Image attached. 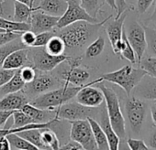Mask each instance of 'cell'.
I'll return each instance as SVG.
<instances>
[{
  "label": "cell",
  "instance_id": "1",
  "mask_svg": "<svg viewBox=\"0 0 156 150\" xmlns=\"http://www.w3.org/2000/svg\"><path fill=\"white\" fill-rule=\"evenodd\" d=\"M112 16H109L106 19L98 23H90L87 21H77L72 23L60 29V32L56 35L62 38L66 49H76L83 47L94 34L104 25Z\"/></svg>",
  "mask_w": 156,
  "mask_h": 150
},
{
  "label": "cell",
  "instance_id": "2",
  "mask_svg": "<svg viewBox=\"0 0 156 150\" xmlns=\"http://www.w3.org/2000/svg\"><path fill=\"white\" fill-rule=\"evenodd\" d=\"M85 85L74 86L70 84H64L61 88H57L38 95L37 97H35V99L30 101V104L41 109L54 111L62 104L74 98L78 91Z\"/></svg>",
  "mask_w": 156,
  "mask_h": 150
},
{
  "label": "cell",
  "instance_id": "3",
  "mask_svg": "<svg viewBox=\"0 0 156 150\" xmlns=\"http://www.w3.org/2000/svg\"><path fill=\"white\" fill-rule=\"evenodd\" d=\"M96 86L99 88L104 94V101L106 102V110L111 124L112 128L119 137V139H125L126 137V126L125 118L123 116L119 99L115 91L109 87H107L103 82L96 84Z\"/></svg>",
  "mask_w": 156,
  "mask_h": 150
},
{
  "label": "cell",
  "instance_id": "4",
  "mask_svg": "<svg viewBox=\"0 0 156 150\" xmlns=\"http://www.w3.org/2000/svg\"><path fill=\"white\" fill-rule=\"evenodd\" d=\"M145 75H147L145 70L140 67L133 68L130 65H125L115 71L103 74L101 78L103 81L121 87L126 94L129 96L133 89L136 88Z\"/></svg>",
  "mask_w": 156,
  "mask_h": 150
},
{
  "label": "cell",
  "instance_id": "5",
  "mask_svg": "<svg viewBox=\"0 0 156 150\" xmlns=\"http://www.w3.org/2000/svg\"><path fill=\"white\" fill-rule=\"evenodd\" d=\"M31 48V49H29V61L34 69L41 71H51L69 59L64 54L51 55L45 49V47Z\"/></svg>",
  "mask_w": 156,
  "mask_h": 150
},
{
  "label": "cell",
  "instance_id": "6",
  "mask_svg": "<svg viewBox=\"0 0 156 150\" xmlns=\"http://www.w3.org/2000/svg\"><path fill=\"white\" fill-rule=\"evenodd\" d=\"M71 124L70 138L80 144L84 150L98 149L94 135L87 119H81L69 122Z\"/></svg>",
  "mask_w": 156,
  "mask_h": 150
},
{
  "label": "cell",
  "instance_id": "7",
  "mask_svg": "<svg viewBox=\"0 0 156 150\" xmlns=\"http://www.w3.org/2000/svg\"><path fill=\"white\" fill-rule=\"evenodd\" d=\"M68 62L67 68H62L58 71L59 77L64 81L65 84L74 85V86H82L85 85L87 80L90 77V74L85 68H81L80 61L81 58L78 59H69L66 60Z\"/></svg>",
  "mask_w": 156,
  "mask_h": 150
},
{
  "label": "cell",
  "instance_id": "8",
  "mask_svg": "<svg viewBox=\"0 0 156 150\" xmlns=\"http://www.w3.org/2000/svg\"><path fill=\"white\" fill-rule=\"evenodd\" d=\"M68 7L62 17H60L56 28L62 29L77 21H87L90 23H98L97 18L92 17L81 6L79 0H66Z\"/></svg>",
  "mask_w": 156,
  "mask_h": 150
},
{
  "label": "cell",
  "instance_id": "9",
  "mask_svg": "<svg viewBox=\"0 0 156 150\" xmlns=\"http://www.w3.org/2000/svg\"><path fill=\"white\" fill-rule=\"evenodd\" d=\"M125 108L127 117L132 131L136 134H139L146 117V104L139 97L132 96L127 100Z\"/></svg>",
  "mask_w": 156,
  "mask_h": 150
},
{
  "label": "cell",
  "instance_id": "10",
  "mask_svg": "<svg viewBox=\"0 0 156 150\" xmlns=\"http://www.w3.org/2000/svg\"><path fill=\"white\" fill-rule=\"evenodd\" d=\"M100 82H103L101 77L83 86L75 95L76 102L87 107H91V108L100 106L105 100L104 94L99 88H98L97 86L96 87L92 86Z\"/></svg>",
  "mask_w": 156,
  "mask_h": 150
},
{
  "label": "cell",
  "instance_id": "11",
  "mask_svg": "<svg viewBox=\"0 0 156 150\" xmlns=\"http://www.w3.org/2000/svg\"><path fill=\"white\" fill-rule=\"evenodd\" d=\"M92 113L91 107H87L79 103H65L55 110V116L60 120L68 122L87 119Z\"/></svg>",
  "mask_w": 156,
  "mask_h": 150
},
{
  "label": "cell",
  "instance_id": "12",
  "mask_svg": "<svg viewBox=\"0 0 156 150\" xmlns=\"http://www.w3.org/2000/svg\"><path fill=\"white\" fill-rule=\"evenodd\" d=\"M127 38L129 39V44L131 45L137 59V63L140 62L141 59L144 56V53L147 49V41L146 35L143 26L140 23L134 21L130 24L128 29Z\"/></svg>",
  "mask_w": 156,
  "mask_h": 150
},
{
  "label": "cell",
  "instance_id": "13",
  "mask_svg": "<svg viewBox=\"0 0 156 150\" xmlns=\"http://www.w3.org/2000/svg\"><path fill=\"white\" fill-rule=\"evenodd\" d=\"M128 15V9L124 11L119 18H115V19L107 25V34L111 44L113 52L116 55H119L120 50L123 46L122 40V32L124 29V22L126 20Z\"/></svg>",
  "mask_w": 156,
  "mask_h": 150
},
{
  "label": "cell",
  "instance_id": "14",
  "mask_svg": "<svg viewBox=\"0 0 156 150\" xmlns=\"http://www.w3.org/2000/svg\"><path fill=\"white\" fill-rule=\"evenodd\" d=\"M60 17L51 16L44 12H41L39 10H35L31 13L29 23L30 26V29L35 34H39L45 31H51L54 28H56L57 22Z\"/></svg>",
  "mask_w": 156,
  "mask_h": 150
},
{
  "label": "cell",
  "instance_id": "15",
  "mask_svg": "<svg viewBox=\"0 0 156 150\" xmlns=\"http://www.w3.org/2000/svg\"><path fill=\"white\" fill-rule=\"evenodd\" d=\"M59 85V81L51 75H41L30 83L26 84L24 89L30 95H39L51 91Z\"/></svg>",
  "mask_w": 156,
  "mask_h": 150
},
{
  "label": "cell",
  "instance_id": "16",
  "mask_svg": "<svg viewBox=\"0 0 156 150\" xmlns=\"http://www.w3.org/2000/svg\"><path fill=\"white\" fill-rule=\"evenodd\" d=\"M29 103L28 96L25 93L19 91L6 94L2 99H0V110L15 111L20 110L23 105Z\"/></svg>",
  "mask_w": 156,
  "mask_h": 150
},
{
  "label": "cell",
  "instance_id": "17",
  "mask_svg": "<svg viewBox=\"0 0 156 150\" xmlns=\"http://www.w3.org/2000/svg\"><path fill=\"white\" fill-rule=\"evenodd\" d=\"M29 63V48L20 49L12 51L9 55H8L3 62L2 68L17 70Z\"/></svg>",
  "mask_w": 156,
  "mask_h": 150
},
{
  "label": "cell",
  "instance_id": "18",
  "mask_svg": "<svg viewBox=\"0 0 156 150\" xmlns=\"http://www.w3.org/2000/svg\"><path fill=\"white\" fill-rule=\"evenodd\" d=\"M99 118H100V124H99L101 125V127H102V129H103V131L107 136L108 145H109V149L110 150H118L119 147L120 139L111 126V124L109 122V119H108V116L107 114L106 106L104 108H102V110L100 111Z\"/></svg>",
  "mask_w": 156,
  "mask_h": 150
},
{
  "label": "cell",
  "instance_id": "19",
  "mask_svg": "<svg viewBox=\"0 0 156 150\" xmlns=\"http://www.w3.org/2000/svg\"><path fill=\"white\" fill-rule=\"evenodd\" d=\"M20 110L27 114L32 119L33 123H47L57 118L55 116V110L50 111L41 109L32 105L30 103H28L25 105H23V107Z\"/></svg>",
  "mask_w": 156,
  "mask_h": 150
},
{
  "label": "cell",
  "instance_id": "20",
  "mask_svg": "<svg viewBox=\"0 0 156 150\" xmlns=\"http://www.w3.org/2000/svg\"><path fill=\"white\" fill-rule=\"evenodd\" d=\"M66 0H41L38 9L54 17H62L67 9Z\"/></svg>",
  "mask_w": 156,
  "mask_h": 150
},
{
  "label": "cell",
  "instance_id": "21",
  "mask_svg": "<svg viewBox=\"0 0 156 150\" xmlns=\"http://www.w3.org/2000/svg\"><path fill=\"white\" fill-rule=\"evenodd\" d=\"M136 87V94L139 97L156 101V79L145 75Z\"/></svg>",
  "mask_w": 156,
  "mask_h": 150
},
{
  "label": "cell",
  "instance_id": "22",
  "mask_svg": "<svg viewBox=\"0 0 156 150\" xmlns=\"http://www.w3.org/2000/svg\"><path fill=\"white\" fill-rule=\"evenodd\" d=\"M87 119L90 124V126H91V129H92V132L94 135V138H95V141L98 145V149L109 150V145H108L107 136H106L101 125L99 124V123L97 120H95L94 118H92L91 116H88Z\"/></svg>",
  "mask_w": 156,
  "mask_h": 150
},
{
  "label": "cell",
  "instance_id": "23",
  "mask_svg": "<svg viewBox=\"0 0 156 150\" xmlns=\"http://www.w3.org/2000/svg\"><path fill=\"white\" fill-rule=\"evenodd\" d=\"M14 15L13 20L17 22H29L31 13L35 10H39L38 8H31L26 4L15 1L14 2Z\"/></svg>",
  "mask_w": 156,
  "mask_h": 150
},
{
  "label": "cell",
  "instance_id": "24",
  "mask_svg": "<svg viewBox=\"0 0 156 150\" xmlns=\"http://www.w3.org/2000/svg\"><path fill=\"white\" fill-rule=\"evenodd\" d=\"M25 83L21 79L20 71L17 70L14 73V75L11 77V79L5 84L2 87H0V94H8L11 93H16L19 91H21L25 87Z\"/></svg>",
  "mask_w": 156,
  "mask_h": 150
},
{
  "label": "cell",
  "instance_id": "25",
  "mask_svg": "<svg viewBox=\"0 0 156 150\" xmlns=\"http://www.w3.org/2000/svg\"><path fill=\"white\" fill-rule=\"evenodd\" d=\"M7 138L9 139L10 145V150H39L34 145L30 143L28 140L18 135L17 133H10L7 135Z\"/></svg>",
  "mask_w": 156,
  "mask_h": 150
},
{
  "label": "cell",
  "instance_id": "26",
  "mask_svg": "<svg viewBox=\"0 0 156 150\" xmlns=\"http://www.w3.org/2000/svg\"><path fill=\"white\" fill-rule=\"evenodd\" d=\"M41 128H30V129H25L20 132H18L17 134L28 140L30 143L34 145L39 150L46 149L45 145L42 143L41 140Z\"/></svg>",
  "mask_w": 156,
  "mask_h": 150
},
{
  "label": "cell",
  "instance_id": "27",
  "mask_svg": "<svg viewBox=\"0 0 156 150\" xmlns=\"http://www.w3.org/2000/svg\"><path fill=\"white\" fill-rule=\"evenodd\" d=\"M0 29L5 31L22 33L23 31L30 30V26L29 22H17L0 17Z\"/></svg>",
  "mask_w": 156,
  "mask_h": 150
},
{
  "label": "cell",
  "instance_id": "28",
  "mask_svg": "<svg viewBox=\"0 0 156 150\" xmlns=\"http://www.w3.org/2000/svg\"><path fill=\"white\" fill-rule=\"evenodd\" d=\"M41 140L43 145H45V148L48 149H53L57 150L60 149V140L56 135V133L49 127L46 128H41Z\"/></svg>",
  "mask_w": 156,
  "mask_h": 150
},
{
  "label": "cell",
  "instance_id": "29",
  "mask_svg": "<svg viewBox=\"0 0 156 150\" xmlns=\"http://www.w3.org/2000/svg\"><path fill=\"white\" fill-rule=\"evenodd\" d=\"M26 47L20 40V38H18L9 43H6L2 46H0V68H2L3 62L5 59L9 55L12 51L20 49H25Z\"/></svg>",
  "mask_w": 156,
  "mask_h": 150
},
{
  "label": "cell",
  "instance_id": "30",
  "mask_svg": "<svg viewBox=\"0 0 156 150\" xmlns=\"http://www.w3.org/2000/svg\"><path fill=\"white\" fill-rule=\"evenodd\" d=\"M45 49L51 55H62L66 49L65 44L61 37L53 35L45 46Z\"/></svg>",
  "mask_w": 156,
  "mask_h": 150
},
{
  "label": "cell",
  "instance_id": "31",
  "mask_svg": "<svg viewBox=\"0 0 156 150\" xmlns=\"http://www.w3.org/2000/svg\"><path fill=\"white\" fill-rule=\"evenodd\" d=\"M105 39L102 36H99L95 39L86 49V57L88 59H93L99 56L105 49Z\"/></svg>",
  "mask_w": 156,
  "mask_h": 150
},
{
  "label": "cell",
  "instance_id": "32",
  "mask_svg": "<svg viewBox=\"0 0 156 150\" xmlns=\"http://www.w3.org/2000/svg\"><path fill=\"white\" fill-rule=\"evenodd\" d=\"M122 40H123V46H122V49L120 50L119 55L123 59L129 60L131 64H135L137 62L136 54H135L131 45L129 42V39L127 38V34H126L125 29H123V32H122Z\"/></svg>",
  "mask_w": 156,
  "mask_h": 150
},
{
  "label": "cell",
  "instance_id": "33",
  "mask_svg": "<svg viewBox=\"0 0 156 150\" xmlns=\"http://www.w3.org/2000/svg\"><path fill=\"white\" fill-rule=\"evenodd\" d=\"M13 117V124L11 125L12 128H20L33 124L32 119L25 114L22 110H15L12 114Z\"/></svg>",
  "mask_w": 156,
  "mask_h": 150
},
{
  "label": "cell",
  "instance_id": "34",
  "mask_svg": "<svg viewBox=\"0 0 156 150\" xmlns=\"http://www.w3.org/2000/svg\"><path fill=\"white\" fill-rule=\"evenodd\" d=\"M139 67L145 70L148 76L156 79V56L142 58L139 63Z\"/></svg>",
  "mask_w": 156,
  "mask_h": 150
},
{
  "label": "cell",
  "instance_id": "35",
  "mask_svg": "<svg viewBox=\"0 0 156 150\" xmlns=\"http://www.w3.org/2000/svg\"><path fill=\"white\" fill-rule=\"evenodd\" d=\"M79 1L81 6L87 10V12L94 18L98 17V11L103 6L102 0H79Z\"/></svg>",
  "mask_w": 156,
  "mask_h": 150
},
{
  "label": "cell",
  "instance_id": "36",
  "mask_svg": "<svg viewBox=\"0 0 156 150\" xmlns=\"http://www.w3.org/2000/svg\"><path fill=\"white\" fill-rule=\"evenodd\" d=\"M146 35L147 49L150 53L156 56V28H151L148 26H143Z\"/></svg>",
  "mask_w": 156,
  "mask_h": 150
},
{
  "label": "cell",
  "instance_id": "37",
  "mask_svg": "<svg viewBox=\"0 0 156 150\" xmlns=\"http://www.w3.org/2000/svg\"><path fill=\"white\" fill-rule=\"evenodd\" d=\"M19 71H20V75L21 79L23 80V82L25 84H29V83L32 82L37 76L36 69H34L32 66L25 65V66L21 67L20 69H19Z\"/></svg>",
  "mask_w": 156,
  "mask_h": 150
},
{
  "label": "cell",
  "instance_id": "38",
  "mask_svg": "<svg viewBox=\"0 0 156 150\" xmlns=\"http://www.w3.org/2000/svg\"><path fill=\"white\" fill-rule=\"evenodd\" d=\"M53 35H55V31H52V30L36 34V39L32 47H45L48 41L50 40V39Z\"/></svg>",
  "mask_w": 156,
  "mask_h": 150
},
{
  "label": "cell",
  "instance_id": "39",
  "mask_svg": "<svg viewBox=\"0 0 156 150\" xmlns=\"http://www.w3.org/2000/svg\"><path fill=\"white\" fill-rule=\"evenodd\" d=\"M20 40L21 42L28 48H31L34 44L35 39H36V34L34 32H32L31 30H26L23 31L20 34Z\"/></svg>",
  "mask_w": 156,
  "mask_h": 150
},
{
  "label": "cell",
  "instance_id": "40",
  "mask_svg": "<svg viewBox=\"0 0 156 150\" xmlns=\"http://www.w3.org/2000/svg\"><path fill=\"white\" fill-rule=\"evenodd\" d=\"M128 146L131 150H148L149 146L146 145V143L140 139H135V138H129L127 140Z\"/></svg>",
  "mask_w": 156,
  "mask_h": 150
},
{
  "label": "cell",
  "instance_id": "41",
  "mask_svg": "<svg viewBox=\"0 0 156 150\" xmlns=\"http://www.w3.org/2000/svg\"><path fill=\"white\" fill-rule=\"evenodd\" d=\"M21 33L16 32H9V31H2L0 32V46H2L6 43H9L18 38L20 37Z\"/></svg>",
  "mask_w": 156,
  "mask_h": 150
},
{
  "label": "cell",
  "instance_id": "42",
  "mask_svg": "<svg viewBox=\"0 0 156 150\" xmlns=\"http://www.w3.org/2000/svg\"><path fill=\"white\" fill-rule=\"evenodd\" d=\"M15 71L16 70H7V69L0 68V87H2L5 84H7L11 79Z\"/></svg>",
  "mask_w": 156,
  "mask_h": 150
},
{
  "label": "cell",
  "instance_id": "43",
  "mask_svg": "<svg viewBox=\"0 0 156 150\" xmlns=\"http://www.w3.org/2000/svg\"><path fill=\"white\" fill-rule=\"evenodd\" d=\"M154 0H138L137 1V11L139 14H144L150 7L152 5Z\"/></svg>",
  "mask_w": 156,
  "mask_h": 150
},
{
  "label": "cell",
  "instance_id": "44",
  "mask_svg": "<svg viewBox=\"0 0 156 150\" xmlns=\"http://www.w3.org/2000/svg\"><path fill=\"white\" fill-rule=\"evenodd\" d=\"M14 111H5L0 110V129L6 128V124L8 123L9 119L12 117Z\"/></svg>",
  "mask_w": 156,
  "mask_h": 150
},
{
  "label": "cell",
  "instance_id": "45",
  "mask_svg": "<svg viewBox=\"0 0 156 150\" xmlns=\"http://www.w3.org/2000/svg\"><path fill=\"white\" fill-rule=\"evenodd\" d=\"M60 149H62V150H73V149L81 150V149H83V147H82V145L80 144H78L77 142H75V141H73V140L71 139V141L67 142L63 145H61L60 146Z\"/></svg>",
  "mask_w": 156,
  "mask_h": 150
},
{
  "label": "cell",
  "instance_id": "46",
  "mask_svg": "<svg viewBox=\"0 0 156 150\" xmlns=\"http://www.w3.org/2000/svg\"><path fill=\"white\" fill-rule=\"evenodd\" d=\"M116 6H117L116 18H119L124 11H126L128 9L126 0H116Z\"/></svg>",
  "mask_w": 156,
  "mask_h": 150
},
{
  "label": "cell",
  "instance_id": "47",
  "mask_svg": "<svg viewBox=\"0 0 156 150\" xmlns=\"http://www.w3.org/2000/svg\"><path fill=\"white\" fill-rule=\"evenodd\" d=\"M0 150H10V145L7 135L0 136Z\"/></svg>",
  "mask_w": 156,
  "mask_h": 150
},
{
  "label": "cell",
  "instance_id": "48",
  "mask_svg": "<svg viewBox=\"0 0 156 150\" xmlns=\"http://www.w3.org/2000/svg\"><path fill=\"white\" fill-rule=\"evenodd\" d=\"M148 146H149V148L151 147V149H156V130L151 134Z\"/></svg>",
  "mask_w": 156,
  "mask_h": 150
},
{
  "label": "cell",
  "instance_id": "49",
  "mask_svg": "<svg viewBox=\"0 0 156 150\" xmlns=\"http://www.w3.org/2000/svg\"><path fill=\"white\" fill-rule=\"evenodd\" d=\"M151 115L152 123L156 126V101H155V103L152 104V106L151 108Z\"/></svg>",
  "mask_w": 156,
  "mask_h": 150
},
{
  "label": "cell",
  "instance_id": "50",
  "mask_svg": "<svg viewBox=\"0 0 156 150\" xmlns=\"http://www.w3.org/2000/svg\"><path fill=\"white\" fill-rule=\"evenodd\" d=\"M0 17L1 18H6L8 17V13H7V9L4 5V1L2 3H0Z\"/></svg>",
  "mask_w": 156,
  "mask_h": 150
},
{
  "label": "cell",
  "instance_id": "51",
  "mask_svg": "<svg viewBox=\"0 0 156 150\" xmlns=\"http://www.w3.org/2000/svg\"><path fill=\"white\" fill-rule=\"evenodd\" d=\"M105 2L110 7L111 9L117 11V6H116V0H105Z\"/></svg>",
  "mask_w": 156,
  "mask_h": 150
},
{
  "label": "cell",
  "instance_id": "52",
  "mask_svg": "<svg viewBox=\"0 0 156 150\" xmlns=\"http://www.w3.org/2000/svg\"><path fill=\"white\" fill-rule=\"evenodd\" d=\"M149 21H151L152 24H154L156 26V5H155V9H154V11L152 13V15L150 17V19H148Z\"/></svg>",
  "mask_w": 156,
  "mask_h": 150
},
{
  "label": "cell",
  "instance_id": "53",
  "mask_svg": "<svg viewBox=\"0 0 156 150\" xmlns=\"http://www.w3.org/2000/svg\"><path fill=\"white\" fill-rule=\"evenodd\" d=\"M14 1H18V2H20V3L26 4V5H28V6H30V7L33 8V7L31 6V3H30V0H14Z\"/></svg>",
  "mask_w": 156,
  "mask_h": 150
},
{
  "label": "cell",
  "instance_id": "54",
  "mask_svg": "<svg viewBox=\"0 0 156 150\" xmlns=\"http://www.w3.org/2000/svg\"><path fill=\"white\" fill-rule=\"evenodd\" d=\"M34 1L35 0H30V3H31V6L33 7V4H34Z\"/></svg>",
  "mask_w": 156,
  "mask_h": 150
},
{
  "label": "cell",
  "instance_id": "55",
  "mask_svg": "<svg viewBox=\"0 0 156 150\" xmlns=\"http://www.w3.org/2000/svg\"><path fill=\"white\" fill-rule=\"evenodd\" d=\"M2 31H5V30H3V29H0V32H2Z\"/></svg>",
  "mask_w": 156,
  "mask_h": 150
},
{
  "label": "cell",
  "instance_id": "56",
  "mask_svg": "<svg viewBox=\"0 0 156 150\" xmlns=\"http://www.w3.org/2000/svg\"><path fill=\"white\" fill-rule=\"evenodd\" d=\"M3 1H4V0H0V3H2Z\"/></svg>",
  "mask_w": 156,
  "mask_h": 150
},
{
  "label": "cell",
  "instance_id": "57",
  "mask_svg": "<svg viewBox=\"0 0 156 150\" xmlns=\"http://www.w3.org/2000/svg\"><path fill=\"white\" fill-rule=\"evenodd\" d=\"M4 1H5V0H4Z\"/></svg>",
  "mask_w": 156,
  "mask_h": 150
}]
</instances>
